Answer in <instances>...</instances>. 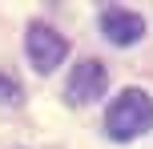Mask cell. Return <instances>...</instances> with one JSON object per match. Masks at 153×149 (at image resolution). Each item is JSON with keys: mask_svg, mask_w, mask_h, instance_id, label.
I'll list each match as a JSON object with an SVG mask.
<instances>
[{"mask_svg": "<svg viewBox=\"0 0 153 149\" xmlns=\"http://www.w3.org/2000/svg\"><path fill=\"white\" fill-rule=\"evenodd\" d=\"M101 32H105L113 44H137L141 32H145V20L129 8H105L101 12Z\"/></svg>", "mask_w": 153, "mask_h": 149, "instance_id": "4", "label": "cell"}, {"mask_svg": "<svg viewBox=\"0 0 153 149\" xmlns=\"http://www.w3.org/2000/svg\"><path fill=\"white\" fill-rule=\"evenodd\" d=\"M153 125V97L145 89H125L105 113V129L113 141H133Z\"/></svg>", "mask_w": 153, "mask_h": 149, "instance_id": "1", "label": "cell"}, {"mask_svg": "<svg viewBox=\"0 0 153 149\" xmlns=\"http://www.w3.org/2000/svg\"><path fill=\"white\" fill-rule=\"evenodd\" d=\"M20 101V85L12 77H0V105H16Z\"/></svg>", "mask_w": 153, "mask_h": 149, "instance_id": "5", "label": "cell"}, {"mask_svg": "<svg viewBox=\"0 0 153 149\" xmlns=\"http://www.w3.org/2000/svg\"><path fill=\"white\" fill-rule=\"evenodd\" d=\"M105 89H109V73H105V64L89 56V61H81V64L73 69L65 97H69L73 105H89V101H97V97H105Z\"/></svg>", "mask_w": 153, "mask_h": 149, "instance_id": "3", "label": "cell"}, {"mask_svg": "<svg viewBox=\"0 0 153 149\" xmlns=\"http://www.w3.org/2000/svg\"><path fill=\"white\" fill-rule=\"evenodd\" d=\"M24 48H28V61L36 73H53L56 64L65 61V53H69V40L61 36L56 28H48V24H28V32H24Z\"/></svg>", "mask_w": 153, "mask_h": 149, "instance_id": "2", "label": "cell"}]
</instances>
